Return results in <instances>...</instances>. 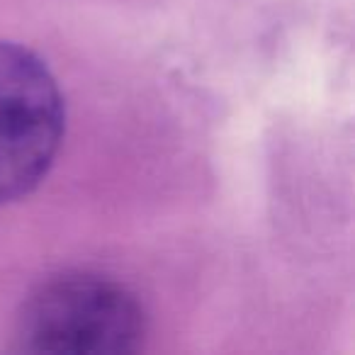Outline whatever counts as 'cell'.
Returning <instances> with one entry per match:
<instances>
[{"label":"cell","instance_id":"obj_1","mask_svg":"<svg viewBox=\"0 0 355 355\" xmlns=\"http://www.w3.org/2000/svg\"><path fill=\"white\" fill-rule=\"evenodd\" d=\"M146 311L129 287L98 272H64L30 292L17 316L25 353L119 355L141 348Z\"/></svg>","mask_w":355,"mask_h":355},{"label":"cell","instance_id":"obj_2","mask_svg":"<svg viewBox=\"0 0 355 355\" xmlns=\"http://www.w3.org/2000/svg\"><path fill=\"white\" fill-rule=\"evenodd\" d=\"M64 129V95L49 66L0 40V205L27 198L49 175Z\"/></svg>","mask_w":355,"mask_h":355}]
</instances>
